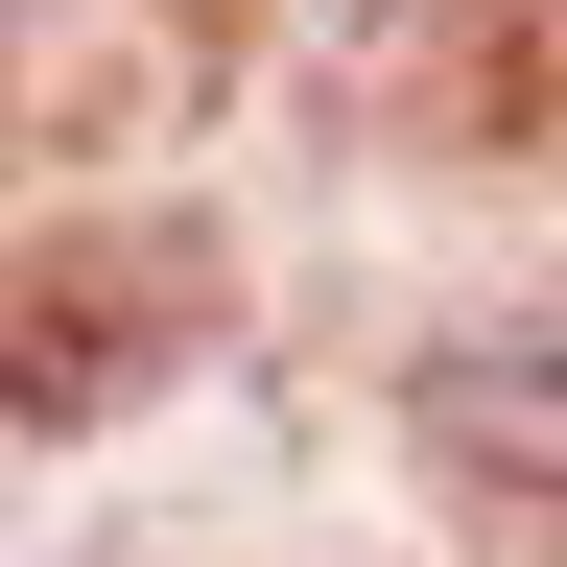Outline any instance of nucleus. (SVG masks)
<instances>
[{
    "instance_id": "1",
    "label": "nucleus",
    "mask_w": 567,
    "mask_h": 567,
    "mask_svg": "<svg viewBox=\"0 0 567 567\" xmlns=\"http://www.w3.org/2000/svg\"><path fill=\"white\" fill-rule=\"evenodd\" d=\"M425 450L496 473V496H567V331H473V354H425Z\"/></svg>"
}]
</instances>
